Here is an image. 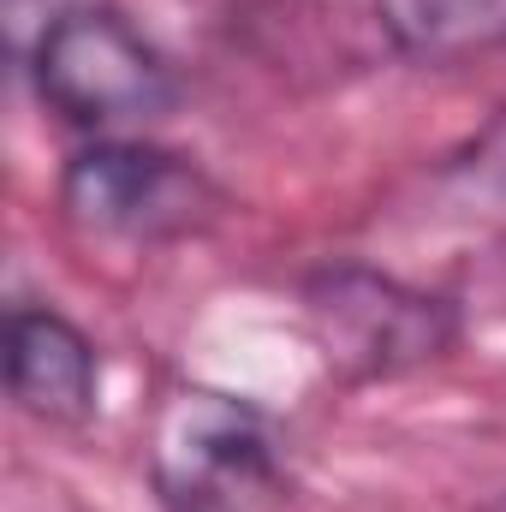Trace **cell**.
<instances>
[{"instance_id": "6da1fadb", "label": "cell", "mask_w": 506, "mask_h": 512, "mask_svg": "<svg viewBox=\"0 0 506 512\" xmlns=\"http://www.w3.org/2000/svg\"><path fill=\"white\" fill-rule=\"evenodd\" d=\"M30 84L54 120L126 137L179 108L173 60L108 0H72L30 42Z\"/></svg>"}, {"instance_id": "7a4b0ae2", "label": "cell", "mask_w": 506, "mask_h": 512, "mask_svg": "<svg viewBox=\"0 0 506 512\" xmlns=\"http://www.w3.org/2000/svg\"><path fill=\"white\" fill-rule=\"evenodd\" d=\"M149 477L161 512H274L286 465L268 417L215 387H179L155 423Z\"/></svg>"}, {"instance_id": "3957f363", "label": "cell", "mask_w": 506, "mask_h": 512, "mask_svg": "<svg viewBox=\"0 0 506 512\" xmlns=\"http://www.w3.org/2000/svg\"><path fill=\"white\" fill-rule=\"evenodd\" d=\"M304 328L346 382H387L453 352L459 310L370 262H334L304 280Z\"/></svg>"}, {"instance_id": "277c9868", "label": "cell", "mask_w": 506, "mask_h": 512, "mask_svg": "<svg viewBox=\"0 0 506 512\" xmlns=\"http://www.w3.org/2000/svg\"><path fill=\"white\" fill-rule=\"evenodd\" d=\"M215 179L161 143L143 137H96L60 173V215L84 239L108 245H173L215 221Z\"/></svg>"}, {"instance_id": "5b68a950", "label": "cell", "mask_w": 506, "mask_h": 512, "mask_svg": "<svg viewBox=\"0 0 506 512\" xmlns=\"http://www.w3.org/2000/svg\"><path fill=\"white\" fill-rule=\"evenodd\" d=\"M6 393L36 423H84L102 393L96 340L54 304H18L6 316Z\"/></svg>"}, {"instance_id": "8992f818", "label": "cell", "mask_w": 506, "mask_h": 512, "mask_svg": "<svg viewBox=\"0 0 506 512\" xmlns=\"http://www.w3.org/2000/svg\"><path fill=\"white\" fill-rule=\"evenodd\" d=\"M376 30L399 60L465 66L506 48V0H376Z\"/></svg>"}, {"instance_id": "52a82bcc", "label": "cell", "mask_w": 506, "mask_h": 512, "mask_svg": "<svg viewBox=\"0 0 506 512\" xmlns=\"http://www.w3.org/2000/svg\"><path fill=\"white\" fill-rule=\"evenodd\" d=\"M453 173H459L471 191H483V197L506 203V108L477 131L459 155H453Z\"/></svg>"}, {"instance_id": "ba28073f", "label": "cell", "mask_w": 506, "mask_h": 512, "mask_svg": "<svg viewBox=\"0 0 506 512\" xmlns=\"http://www.w3.org/2000/svg\"><path fill=\"white\" fill-rule=\"evenodd\" d=\"M483 512H506V489L495 495V501H483Z\"/></svg>"}]
</instances>
